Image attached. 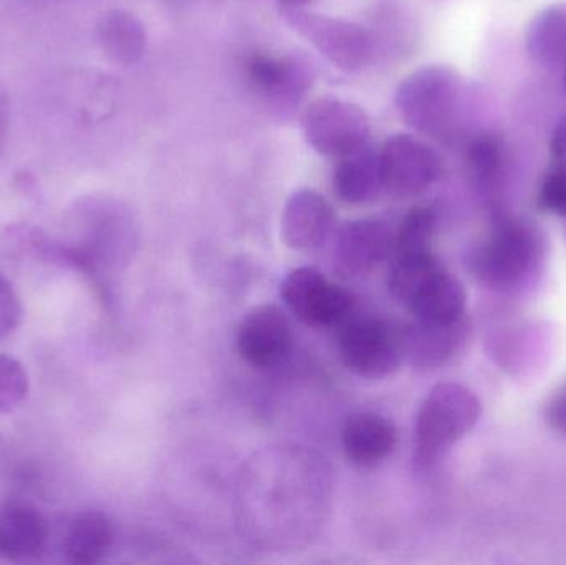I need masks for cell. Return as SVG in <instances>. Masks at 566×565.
Wrapping results in <instances>:
<instances>
[{
    "label": "cell",
    "mask_w": 566,
    "mask_h": 565,
    "mask_svg": "<svg viewBox=\"0 0 566 565\" xmlns=\"http://www.w3.org/2000/svg\"><path fill=\"white\" fill-rule=\"evenodd\" d=\"M469 166L478 178L489 179L497 175L502 165L501 143L494 136H481L469 148Z\"/></svg>",
    "instance_id": "24"
},
{
    "label": "cell",
    "mask_w": 566,
    "mask_h": 565,
    "mask_svg": "<svg viewBox=\"0 0 566 565\" xmlns=\"http://www.w3.org/2000/svg\"><path fill=\"white\" fill-rule=\"evenodd\" d=\"M551 151L555 158H565L566 156V116L555 126L552 135Z\"/></svg>",
    "instance_id": "29"
},
{
    "label": "cell",
    "mask_w": 566,
    "mask_h": 565,
    "mask_svg": "<svg viewBox=\"0 0 566 565\" xmlns=\"http://www.w3.org/2000/svg\"><path fill=\"white\" fill-rule=\"evenodd\" d=\"M333 189L346 205L375 201L385 191L379 149L366 143L352 155L339 158L333 172Z\"/></svg>",
    "instance_id": "17"
},
{
    "label": "cell",
    "mask_w": 566,
    "mask_h": 565,
    "mask_svg": "<svg viewBox=\"0 0 566 565\" xmlns=\"http://www.w3.org/2000/svg\"><path fill=\"white\" fill-rule=\"evenodd\" d=\"M395 249V234L379 219H356L343 226L336 238L335 255L342 268L366 274L378 268Z\"/></svg>",
    "instance_id": "14"
},
{
    "label": "cell",
    "mask_w": 566,
    "mask_h": 565,
    "mask_svg": "<svg viewBox=\"0 0 566 565\" xmlns=\"http://www.w3.org/2000/svg\"><path fill=\"white\" fill-rule=\"evenodd\" d=\"M63 244L72 254V268L96 271L118 268L132 259L138 244V226L132 209L108 195L76 199L65 216Z\"/></svg>",
    "instance_id": "1"
},
{
    "label": "cell",
    "mask_w": 566,
    "mask_h": 565,
    "mask_svg": "<svg viewBox=\"0 0 566 565\" xmlns=\"http://www.w3.org/2000/svg\"><path fill=\"white\" fill-rule=\"evenodd\" d=\"M438 231V212L431 206L412 208L395 234L396 255L432 252V239Z\"/></svg>",
    "instance_id": "22"
},
{
    "label": "cell",
    "mask_w": 566,
    "mask_h": 565,
    "mask_svg": "<svg viewBox=\"0 0 566 565\" xmlns=\"http://www.w3.org/2000/svg\"><path fill=\"white\" fill-rule=\"evenodd\" d=\"M252 85L279 108H293L312 86L313 70L295 56L255 55L249 63Z\"/></svg>",
    "instance_id": "12"
},
{
    "label": "cell",
    "mask_w": 566,
    "mask_h": 565,
    "mask_svg": "<svg viewBox=\"0 0 566 565\" xmlns=\"http://www.w3.org/2000/svg\"><path fill=\"white\" fill-rule=\"evenodd\" d=\"M315 0H277L279 10L281 13L295 12V10L308 9Z\"/></svg>",
    "instance_id": "30"
},
{
    "label": "cell",
    "mask_w": 566,
    "mask_h": 565,
    "mask_svg": "<svg viewBox=\"0 0 566 565\" xmlns=\"http://www.w3.org/2000/svg\"><path fill=\"white\" fill-rule=\"evenodd\" d=\"M545 418L552 430L566 435V387L558 390L545 408Z\"/></svg>",
    "instance_id": "27"
},
{
    "label": "cell",
    "mask_w": 566,
    "mask_h": 565,
    "mask_svg": "<svg viewBox=\"0 0 566 565\" xmlns=\"http://www.w3.org/2000/svg\"><path fill=\"white\" fill-rule=\"evenodd\" d=\"M565 72H564V80H565V86H566V62H565Z\"/></svg>",
    "instance_id": "31"
},
{
    "label": "cell",
    "mask_w": 566,
    "mask_h": 565,
    "mask_svg": "<svg viewBox=\"0 0 566 565\" xmlns=\"http://www.w3.org/2000/svg\"><path fill=\"white\" fill-rule=\"evenodd\" d=\"M396 428L382 415L361 411L346 418L342 431L346 458L359 468H375L395 451Z\"/></svg>",
    "instance_id": "16"
},
{
    "label": "cell",
    "mask_w": 566,
    "mask_h": 565,
    "mask_svg": "<svg viewBox=\"0 0 566 565\" xmlns=\"http://www.w3.org/2000/svg\"><path fill=\"white\" fill-rule=\"evenodd\" d=\"M103 53L119 65L139 62L146 50V29L135 13L109 10L96 25Z\"/></svg>",
    "instance_id": "20"
},
{
    "label": "cell",
    "mask_w": 566,
    "mask_h": 565,
    "mask_svg": "<svg viewBox=\"0 0 566 565\" xmlns=\"http://www.w3.org/2000/svg\"><path fill=\"white\" fill-rule=\"evenodd\" d=\"M406 327L379 318L353 322L339 341V357L353 374L381 380L398 370L406 358Z\"/></svg>",
    "instance_id": "6"
},
{
    "label": "cell",
    "mask_w": 566,
    "mask_h": 565,
    "mask_svg": "<svg viewBox=\"0 0 566 565\" xmlns=\"http://www.w3.org/2000/svg\"><path fill=\"white\" fill-rule=\"evenodd\" d=\"M461 79L448 66H422L401 80L395 105L402 122L426 135H441L454 122Z\"/></svg>",
    "instance_id": "4"
},
{
    "label": "cell",
    "mask_w": 566,
    "mask_h": 565,
    "mask_svg": "<svg viewBox=\"0 0 566 565\" xmlns=\"http://www.w3.org/2000/svg\"><path fill=\"white\" fill-rule=\"evenodd\" d=\"M29 388L25 367L17 358L0 354V415L19 408L29 395Z\"/></svg>",
    "instance_id": "23"
},
{
    "label": "cell",
    "mask_w": 566,
    "mask_h": 565,
    "mask_svg": "<svg viewBox=\"0 0 566 565\" xmlns=\"http://www.w3.org/2000/svg\"><path fill=\"white\" fill-rule=\"evenodd\" d=\"M381 155L385 192L412 198L424 192L439 176V159L421 139L398 133L386 139Z\"/></svg>",
    "instance_id": "9"
},
{
    "label": "cell",
    "mask_w": 566,
    "mask_h": 565,
    "mask_svg": "<svg viewBox=\"0 0 566 565\" xmlns=\"http://www.w3.org/2000/svg\"><path fill=\"white\" fill-rule=\"evenodd\" d=\"M538 259L541 239L535 229L522 221H505L469 254L468 265L481 284L507 291L535 271Z\"/></svg>",
    "instance_id": "3"
},
{
    "label": "cell",
    "mask_w": 566,
    "mask_h": 565,
    "mask_svg": "<svg viewBox=\"0 0 566 565\" xmlns=\"http://www.w3.org/2000/svg\"><path fill=\"white\" fill-rule=\"evenodd\" d=\"M474 391L459 384H439L429 391L416 417L415 460L419 470L431 468L464 438L481 417Z\"/></svg>",
    "instance_id": "2"
},
{
    "label": "cell",
    "mask_w": 566,
    "mask_h": 565,
    "mask_svg": "<svg viewBox=\"0 0 566 565\" xmlns=\"http://www.w3.org/2000/svg\"><path fill=\"white\" fill-rule=\"evenodd\" d=\"M286 307L310 327H336L355 308V297L342 285L329 282L318 269H293L282 281Z\"/></svg>",
    "instance_id": "8"
},
{
    "label": "cell",
    "mask_w": 566,
    "mask_h": 565,
    "mask_svg": "<svg viewBox=\"0 0 566 565\" xmlns=\"http://www.w3.org/2000/svg\"><path fill=\"white\" fill-rule=\"evenodd\" d=\"M282 17L343 72H358L371 59V36L358 23L312 13L308 9L283 13Z\"/></svg>",
    "instance_id": "7"
},
{
    "label": "cell",
    "mask_w": 566,
    "mask_h": 565,
    "mask_svg": "<svg viewBox=\"0 0 566 565\" xmlns=\"http://www.w3.org/2000/svg\"><path fill=\"white\" fill-rule=\"evenodd\" d=\"M302 133L308 146L326 158H343L369 142L371 123L356 103L323 96L306 106L302 115Z\"/></svg>",
    "instance_id": "5"
},
{
    "label": "cell",
    "mask_w": 566,
    "mask_h": 565,
    "mask_svg": "<svg viewBox=\"0 0 566 565\" xmlns=\"http://www.w3.org/2000/svg\"><path fill=\"white\" fill-rule=\"evenodd\" d=\"M112 521L99 511H83L76 514L63 536V554L76 565L102 563L113 546Z\"/></svg>",
    "instance_id": "19"
},
{
    "label": "cell",
    "mask_w": 566,
    "mask_h": 565,
    "mask_svg": "<svg viewBox=\"0 0 566 565\" xmlns=\"http://www.w3.org/2000/svg\"><path fill=\"white\" fill-rule=\"evenodd\" d=\"M10 128V100L7 90L0 85V155L7 146Z\"/></svg>",
    "instance_id": "28"
},
{
    "label": "cell",
    "mask_w": 566,
    "mask_h": 565,
    "mask_svg": "<svg viewBox=\"0 0 566 565\" xmlns=\"http://www.w3.org/2000/svg\"><path fill=\"white\" fill-rule=\"evenodd\" d=\"M335 226V212L315 189H298L286 199L282 212V242L292 251H312L325 244Z\"/></svg>",
    "instance_id": "11"
},
{
    "label": "cell",
    "mask_w": 566,
    "mask_h": 565,
    "mask_svg": "<svg viewBox=\"0 0 566 565\" xmlns=\"http://www.w3.org/2000/svg\"><path fill=\"white\" fill-rule=\"evenodd\" d=\"M527 49L547 66L566 62V6L551 7L528 27Z\"/></svg>",
    "instance_id": "21"
},
{
    "label": "cell",
    "mask_w": 566,
    "mask_h": 565,
    "mask_svg": "<svg viewBox=\"0 0 566 565\" xmlns=\"http://www.w3.org/2000/svg\"><path fill=\"white\" fill-rule=\"evenodd\" d=\"M468 334L465 315L452 322L416 321L406 327V358L416 370H436L458 354Z\"/></svg>",
    "instance_id": "13"
},
{
    "label": "cell",
    "mask_w": 566,
    "mask_h": 565,
    "mask_svg": "<svg viewBox=\"0 0 566 565\" xmlns=\"http://www.w3.org/2000/svg\"><path fill=\"white\" fill-rule=\"evenodd\" d=\"M49 540V524L33 504L23 501L0 508V557L13 563L35 559Z\"/></svg>",
    "instance_id": "15"
},
{
    "label": "cell",
    "mask_w": 566,
    "mask_h": 565,
    "mask_svg": "<svg viewBox=\"0 0 566 565\" xmlns=\"http://www.w3.org/2000/svg\"><path fill=\"white\" fill-rule=\"evenodd\" d=\"M23 317L22 302L12 282L0 272V341L12 335Z\"/></svg>",
    "instance_id": "25"
},
{
    "label": "cell",
    "mask_w": 566,
    "mask_h": 565,
    "mask_svg": "<svg viewBox=\"0 0 566 565\" xmlns=\"http://www.w3.org/2000/svg\"><path fill=\"white\" fill-rule=\"evenodd\" d=\"M538 202L545 211L566 218V169L552 172L544 179Z\"/></svg>",
    "instance_id": "26"
},
{
    "label": "cell",
    "mask_w": 566,
    "mask_h": 565,
    "mask_svg": "<svg viewBox=\"0 0 566 565\" xmlns=\"http://www.w3.org/2000/svg\"><path fill=\"white\" fill-rule=\"evenodd\" d=\"M235 345L248 364L261 368L274 367L292 350V325L277 305H258L239 324Z\"/></svg>",
    "instance_id": "10"
},
{
    "label": "cell",
    "mask_w": 566,
    "mask_h": 565,
    "mask_svg": "<svg viewBox=\"0 0 566 565\" xmlns=\"http://www.w3.org/2000/svg\"><path fill=\"white\" fill-rule=\"evenodd\" d=\"M464 285L446 268L436 272L412 295L406 308L421 322H452L465 315Z\"/></svg>",
    "instance_id": "18"
}]
</instances>
